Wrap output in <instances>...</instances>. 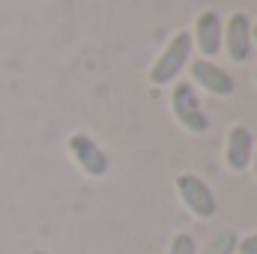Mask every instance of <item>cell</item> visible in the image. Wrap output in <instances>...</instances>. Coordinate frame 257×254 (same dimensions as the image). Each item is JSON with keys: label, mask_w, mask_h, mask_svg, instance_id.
<instances>
[{"label": "cell", "mask_w": 257, "mask_h": 254, "mask_svg": "<svg viewBox=\"0 0 257 254\" xmlns=\"http://www.w3.org/2000/svg\"><path fill=\"white\" fill-rule=\"evenodd\" d=\"M192 33L189 30H180L171 36V42L162 48V54L156 57V63L150 66V84L153 87H168L177 81V75L189 66V57H192Z\"/></svg>", "instance_id": "cell-1"}, {"label": "cell", "mask_w": 257, "mask_h": 254, "mask_svg": "<svg viewBox=\"0 0 257 254\" xmlns=\"http://www.w3.org/2000/svg\"><path fill=\"white\" fill-rule=\"evenodd\" d=\"M171 114L180 126L192 135H203L209 129V120L200 108V99H197V90H194L192 81H174V90H171Z\"/></svg>", "instance_id": "cell-2"}, {"label": "cell", "mask_w": 257, "mask_h": 254, "mask_svg": "<svg viewBox=\"0 0 257 254\" xmlns=\"http://www.w3.org/2000/svg\"><path fill=\"white\" fill-rule=\"evenodd\" d=\"M177 194H180L183 206L200 221H209L218 212V200H215L212 189L197 174H180L177 177Z\"/></svg>", "instance_id": "cell-3"}, {"label": "cell", "mask_w": 257, "mask_h": 254, "mask_svg": "<svg viewBox=\"0 0 257 254\" xmlns=\"http://www.w3.org/2000/svg\"><path fill=\"white\" fill-rule=\"evenodd\" d=\"M69 156H72V162H75L87 177H93V180L105 177V174H108V168H111L108 153H105V150L90 138V135H84V132L69 135Z\"/></svg>", "instance_id": "cell-4"}, {"label": "cell", "mask_w": 257, "mask_h": 254, "mask_svg": "<svg viewBox=\"0 0 257 254\" xmlns=\"http://www.w3.org/2000/svg\"><path fill=\"white\" fill-rule=\"evenodd\" d=\"M221 33H224V21L215 9H203L194 18L192 45L200 51L203 60H212L215 54H221Z\"/></svg>", "instance_id": "cell-5"}, {"label": "cell", "mask_w": 257, "mask_h": 254, "mask_svg": "<svg viewBox=\"0 0 257 254\" xmlns=\"http://www.w3.org/2000/svg\"><path fill=\"white\" fill-rule=\"evenodd\" d=\"M221 51H227V57L233 63H245L251 54V21L245 12H233L224 21V33H221Z\"/></svg>", "instance_id": "cell-6"}, {"label": "cell", "mask_w": 257, "mask_h": 254, "mask_svg": "<svg viewBox=\"0 0 257 254\" xmlns=\"http://www.w3.org/2000/svg\"><path fill=\"white\" fill-rule=\"evenodd\" d=\"M189 72H192V84H197L200 90H206L209 96H233V90H236L233 75L224 72L221 66H215L212 60L197 57V60L189 63Z\"/></svg>", "instance_id": "cell-7"}, {"label": "cell", "mask_w": 257, "mask_h": 254, "mask_svg": "<svg viewBox=\"0 0 257 254\" xmlns=\"http://www.w3.org/2000/svg\"><path fill=\"white\" fill-rule=\"evenodd\" d=\"M251 156H254V135L248 126H233L227 132L224 141V165L233 174H242L251 168Z\"/></svg>", "instance_id": "cell-8"}, {"label": "cell", "mask_w": 257, "mask_h": 254, "mask_svg": "<svg viewBox=\"0 0 257 254\" xmlns=\"http://www.w3.org/2000/svg\"><path fill=\"white\" fill-rule=\"evenodd\" d=\"M236 242H239V236L233 233V230H224V233H218V236H212L200 254H233L236 251Z\"/></svg>", "instance_id": "cell-9"}, {"label": "cell", "mask_w": 257, "mask_h": 254, "mask_svg": "<svg viewBox=\"0 0 257 254\" xmlns=\"http://www.w3.org/2000/svg\"><path fill=\"white\" fill-rule=\"evenodd\" d=\"M168 254H197V242H194L192 233H174Z\"/></svg>", "instance_id": "cell-10"}, {"label": "cell", "mask_w": 257, "mask_h": 254, "mask_svg": "<svg viewBox=\"0 0 257 254\" xmlns=\"http://www.w3.org/2000/svg\"><path fill=\"white\" fill-rule=\"evenodd\" d=\"M236 251H239V254H257V230H254V233H248L245 239H239V242H236Z\"/></svg>", "instance_id": "cell-11"}, {"label": "cell", "mask_w": 257, "mask_h": 254, "mask_svg": "<svg viewBox=\"0 0 257 254\" xmlns=\"http://www.w3.org/2000/svg\"><path fill=\"white\" fill-rule=\"evenodd\" d=\"M251 171H254V177H257V144H254V156H251Z\"/></svg>", "instance_id": "cell-12"}, {"label": "cell", "mask_w": 257, "mask_h": 254, "mask_svg": "<svg viewBox=\"0 0 257 254\" xmlns=\"http://www.w3.org/2000/svg\"><path fill=\"white\" fill-rule=\"evenodd\" d=\"M251 42H257V21L251 24Z\"/></svg>", "instance_id": "cell-13"}, {"label": "cell", "mask_w": 257, "mask_h": 254, "mask_svg": "<svg viewBox=\"0 0 257 254\" xmlns=\"http://www.w3.org/2000/svg\"><path fill=\"white\" fill-rule=\"evenodd\" d=\"M30 254H51V251H45V248H36V251H30Z\"/></svg>", "instance_id": "cell-14"}, {"label": "cell", "mask_w": 257, "mask_h": 254, "mask_svg": "<svg viewBox=\"0 0 257 254\" xmlns=\"http://www.w3.org/2000/svg\"><path fill=\"white\" fill-rule=\"evenodd\" d=\"M254 84H257V66H254Z\"/></svg>", "instance_id": "cell-15"}]
</instances>
